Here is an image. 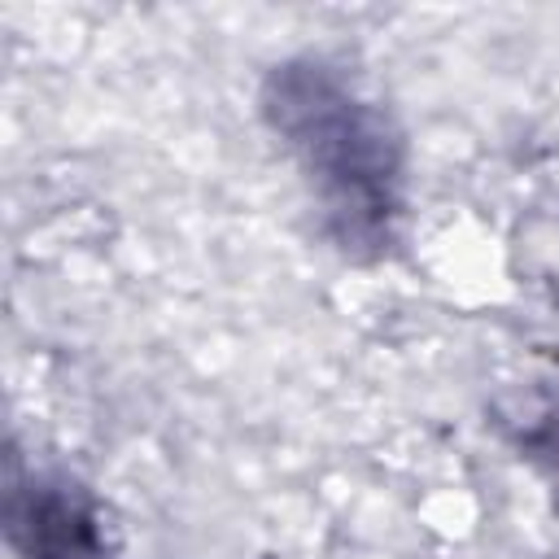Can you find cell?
I'll use <instances>...</instances> for the list:
<instances>
[{"label": "cell", "instance_id": "obj_1", "mask_svg": "<svg viewBox=\"0 0 559 559\" xmlns=\"http://www.w3.org/2000/svg\"><path fill=\"white\" fill-rule=\"evenodd\" d=\"M271 114L301 153L341 236L384 240L397 210V157L384 122L319 66H288L275 79Z\"/></svg>", "mask_w": 559, "mask_h": 559}, {"label": "cell", "instance_id": "obj_2", "mask_svg": "<svg viewBox=\"0 0 559 559\" xmlns=\"http://www.w3.org/2000/svg\"><path fill=\"white\" fill-rule=\"evenodd\" d=\"M9 528L31 559H105L92 515L66 489H35L13 498Z\"/></svg>", "mask_w": 559, "mask_h": 559}]
</instances>
